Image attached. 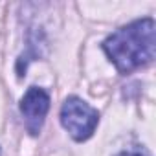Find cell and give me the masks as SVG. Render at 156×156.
<instances>
[{
	"instance_id": "1",
	"label": "cell",
	"mask_w": 156,
	"mask_h": 156,
	"mask_svg": "<svg viewBox=\"0 0 156 156\" xmlns=\"http://www.w3.org/2000/svg\"><path fill=\"white\" fill-rule=\"evenodd\" d=\"M156 30L151 17L134 20L103 42V50L119 73H130L152 62L156 53Z\"/></svg>"
},
{
	"instance_id": "2",
	"label": "cell",
	"mask_w": 156,
	"mask_h": 156,
	"mask_svg": "<svg viewBox=\"0 0 156 156\" xmlns=\"http://www.w3.org/2000/svg\"><path fill=\"white\" fill-rule=\"evenodd\" d=\"M99 123V112L90 107L77 96H70L64 99L61 107V125L68 130V134L75 141L88 140Z\"/></svg>"
},
{
	"instance_id": "3",
	"label": "cell",
	"mask_w": 156,
	"mask_h": 156,
	"mask_svg": "<svg viewBox=\"0 0 156 156\" xmlns=\"http://www.w3.org/2000/svg\"><path fill=\"white\" fill-rule=\"evenodd\" d=\"M50 110V96L46 90L39 87L28 88L24 98L20 99V112L24 116L26 129L31 136H37L44 125V118Z\"/></svg>"
},
{
	"instance_id": "4",
	"label": "cell",
	"mask_w": 156,
	"mask_h": 156,
	"mask_svg": "<svg viewBox=\"0 0 156 156\" xmlns=\"http://www.w3.org/2000/svg\"><path fill=\"white\" fill-rule=\"evenodd\" d=\"M118 156H149V154L147 152H141V151H123Z\"/></svg>"
},
{
	"instance_id": "5",
	"label": "cell",
	"mask_w": 156,
	"mask_h": 156,
	"mask_svg": "<svg viewBox=\"0 0 156 156\" xmlns=\"http://www.w3.org/2000/svg\"><path fill=\"white\" fill-rule=\"evenodd\" d=\"M0 156H2V149H0Z\"/></svg>"
}]
</instances>
